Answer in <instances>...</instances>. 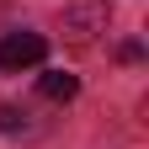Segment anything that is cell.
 <instances>
[{"instance_id": "6da1fadb", "label": "cell", "mask_w": 149, "mask_h": 149, "mask_svg": "<svg viewBox=\"0 0 149 149\" xmlns=\"http://www.w3.org/2000/svg\"><path fill=\"white\" fill-rule=\"evenodd\" d=\"M112 22V6L107 0H69L64 6V37L69 43H96Z\"/></svg>"}, {"instance_id": "7a4b0ae2", "label": "cell", "mask_w": 149, "mask_h": 149, "mask_svg": "<svg viewBox=\"0 0 149 149\" xmlns=\"http://www.w3.org/2000/svg\"><path fill=\"white\" fill-rule=\"evenodd\" d=\"M43 59H48V37L43 32H6V37H0V69H6V74L37 69Z\"/></svg>"}, {"instance_id": "3957f363", "label": "cell", "mask_w": 149, "mask_h": 149, "mask_svg": "<svg viewBox=\"0 0 149 149\" xmlns=\"http://www.w3.org/2000/svg\"><path fill=\"white\" fill-rule=\"evenodd\" d=\"M37 91H43L48 101H74L80 96V80H74L69 69H43L37 74Z\"/></svg>"}, {"instance_id": "277c9868", "label": "cell", "mask_w": 149, "mask_h": 149, "mask_svg": "<svg viewBox=\"0 0 149 149\" xmlns=\"http://www.w3.org/2000/svg\"><path fill=\"white\" fill-rule=\"evenodd\" d=\"M27 128H32V123H27V112H22V107L0 101V133H27Z\"/></svg>"}, {"instance_id": "5b68a950", "label": "cell", "mask_w": 149, "mask_h": 149, "mask_svg": "<svg viewBox=\"0 0 149 149\" xmlns=\"http://www.w3.org/2000/svg\"><path fill=\"white\" fill-rule=\"evenodd\" d=\"M117 59H123V64H139V59H144V48H139V43H123V48H117Z\"/></svg>"}]
</instances>
